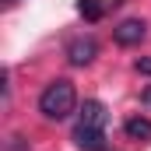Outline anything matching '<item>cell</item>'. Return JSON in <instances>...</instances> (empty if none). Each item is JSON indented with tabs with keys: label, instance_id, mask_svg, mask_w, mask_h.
<instances>
[{
	"label": "cell",
	"instance_id": "1",
	"mask_svg": "<svg viewBox=\"0 0 151 151\" xmlns=\"http://www.w3.org/2000/svg\"><path fill=\"white\" fill-rule=\"evenodd\" d=\"M77 109V88L74 81H67V77H56V81H49L46 88H42V95H39V113L46 116V119H67V116Z\"/></svg>",
	"mask_w": 151,
	"mask_h": 151
},
{
	"label": "cell",
	"instance_id": "7",
	"mask_svg": "<svg viewBox=\"0 0 151 151\" xmlns=\"http://www.w3.org/2000/svg\"><path fill=\"white\" fill-rule=\"evenodd\" d=\"M106 0H77V14L88 21V25H95V21H102L106 18Z\"/></svg>",
	"mask_w": 151,
	"mask_h": 151
},
{
	"label": "cell",
	"instance_id": "8",
	"mask_svg": "<svg viewBox=\"0 0 151 151\" xmlns=\"http://www.w3.org/2000/svg\"><path fill=\"white\" fill-rule=\"evenodd\" d=\"M4 151H28V137L11 134V137H7V144H4Z\"/></svg>",
	"mask_w": 151,
	"mask_h": 151
},
{
	"label": "cell",
	"instance_id": "10",
	"mask_svg": "<svg viewBox=\"0 0 151 151\" xmlns=\"http://www.w3.org/2000/svg\"><path fill=\"white\" fill-rule=\"evenodd\" d=\"M141 102H144V106H151V84L144 88V91H141Z\"/></svg>",
	"mask_w": 151,
	"mask_h": 151
},
{
	"label": "cell",
	"instance_id": "2",
	"mask_svg": "<svg viewBox=\"0 0 151 151\" xmlns=\"http://www.w3.org/2000/svg\"><path fill=\"white\" fill-rule=\"evenodd\" d=\"M144 35H148V21H144V18H127V21H119V25L113 28V42L123 46V49L141 46Z\"/></svg>",
	"mask_w": 151,
	"mask_h": 151
},
{
	"label": "cell",
	"instance_id": "6",
	"mask_svg": "<svg viewBox=\"0 0 151 151\" xmlns=\"http://www.w3.org/2000/svg\"><path fill=\"white\" fill-rule=\"evenodd\" d=\"M123 134H127L130 141H151V119L148 116H130V119L123 123Z\"/></svg>",
	"mask_w": 151,
	"mask_h": 151
},
{
	"label": "cell",
	"instance_id": "4",
	"mask_svg": "<svg viewBox=\"0 0 151 151\" xmlns=\"http://www.w3.org/2000/svg\"><path fill=\"white\" fill-rule=\"evenodd\" d=\"M109 123V109L99 102V99H88L81 106V116H77V127H95V130H106Z\"/></svg>",
	"mask_w": 151,
	"mask_h": 151
},
{
	"label": "cell",
	"instance_id": "5",
	"mask_svg": "<svg viewBox=\"0 0 151 151\" xmlns=\"http://www.w3.org/2000/svg\"><path fill=\"white\" fill-rule=\"evenodd\" d=\"M74 144L81 151H106V130H95V127H74Z\"/></svg>",
	"mask_w": 151,
	"mask_h": 151
},
{
	"label": "cell",
	"instance_id": "3",
	"mask_svg": "<svg viewBox=\"0 0 151 151\" xmlns=\"http://www.w3.org/2000/svg\"><path fill=\"white\" fill-rule=\"evenodd\" d=\"M95 56H99V42L91 35H77L67 42V63L70 67H88Z\"/></svg>",
	"mask_w": 151,
	"mask_h": 151
},
{
	"label": "cell",
	"instance_id": "11",
	"mask_svg": "<svg viewBox=\"0 0 151 151\" xmlns=\"http://www.w3.org/2000/svg\"><path fill=\"white\" fill-rule=\"evenodd\" d=\"M4 4H18V0H4Z\"/></svg>",
	"mask_w": 151,
	"mask_h": 151
},
{
	"label": "cell",
	"instance_id": "9",
	"mask_svg": "<svg viewBox=\"0 0 151 151\" xmlns=\"http://www.w3.org/2000/svg\"><path fill=\"white\" fill-rule=\"evenodd\" d=\"M134 67H137V74H148V77H151V56H141Z\"/></svg>",
	"mask_w": 151,
	"mask_h": 151
}]
</instances>
